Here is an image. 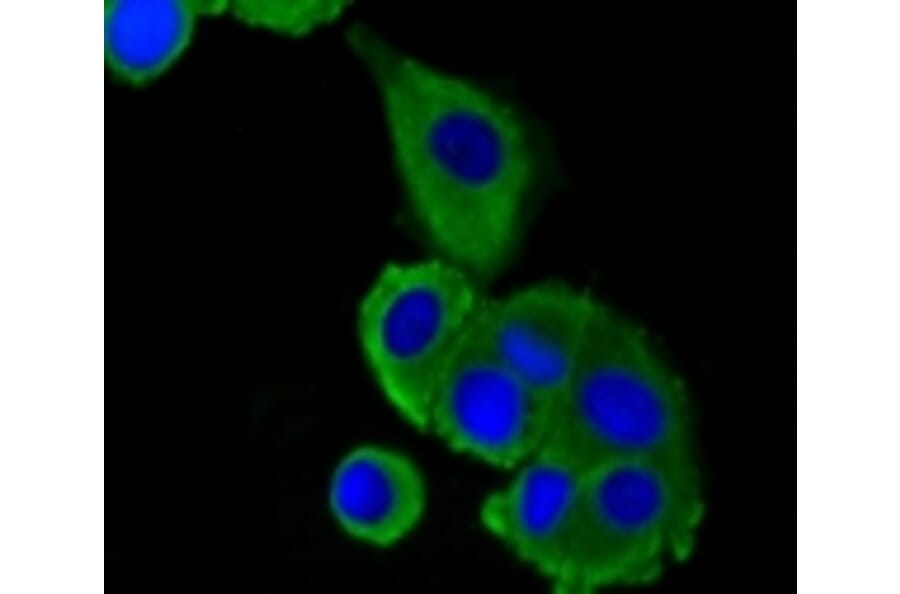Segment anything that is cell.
<instances>
[{
	"mask_svg": "<svg viewBox=\"0 0 900 594\" xmlns=\"http://www.w3.org/2000/svg\"><path fill=\"white\" fill-rule=\"evenodd\" d=\"M348 42L380 95L395 167L444 260L495 273L516 242L535 173L527 130L504 101L394 49L362 26Z\"/></svg>",
	"mask_w": 900,
	"mask_h": 594,
	"instance_id": "obj_1",
	"label": "cell"
},
{
	"mask_svg": "<svg viewBox=\"0 0 900 594\" xmlns=\"http://www.w3.org/2000/svg\"><path fill=\"white\" fill-rule=\"evenodd\" d=\"M544 446L584 471L639 462L700 476L684 384L637 323L599 302Z\"/></svg>",
	"mask_w": 900,
	"mask_h": 594,
	"instance_id": "obj_2",
	"label": "cell"
},
{
	"mask_svg": "<svg viewBox=\"0 0 900 594\" xmlns=\"http://www.w3.org/2000/svg\"><path fill=\"white\" fill-rule=\"evenodd\" d=\"M703 513L700 478L639 462L589 469L549 581L573 594L648 585L689 557Z\"/></svg>",
	"mask_w": 900,
	"mask_h": 594,
	"instance_id": "obj_3",
	"label": "cell"
},
{
	"mask_svg": "<svg viewBox=\"0 0 900 594\" xmlns=\"http://www.w3.org/2000/svg\"><path fill=\"white\" fill-rule=\"evenodd\" d=\"M483 302L473 277L444 259L389 264L363 296V355L388 402L416 429L429 430L437 390Z\"/></svg>",
	"mask_w": 900,
	"mask_h": 594,
	"instance_id": "obj_4",
	"label": "cell"
},
{
	"mask_svg": "<svg viewBox=\"0 0 900 594\" xmlns=\"http://www.w3.org/2000/svg\"><path fill=\"white\" fill-rule=\"evenodd\" d=\"M553 409L495 356L477 322L437 390L429 430L456 451L512 468L544 447Z\"/></svg>",
	"mask_w": 900,
	"mask_h": 594,
	"instance_id": "obj_5",
	"label": "cell"
},
{
	"mask_svg": "<svg viewBox=\"0 0 900 594\" xmlns=\"http://www.w3.org/2000/svg\"><path fill=\"white\" fill-rule=\"evenodd\" d=\"M597 301L560 282H543L484 300L479 330L495 356L555 405L589 329Z\"/></svg>",
	"mask_w": 900,
	"mask_h": 594,
	"instance_id": "obj_6",
	"label": "cell"
},
{
	"mask_svg": "<svg viewBox=\"0 0 900 594\" xmlns=\"http://www.w3.org/2000/svg\"><path fill=\"white\" fill-rule=\"evenodd\" d=\"M483 503V525L548 580L561 559L585 471L544 446Z\"/></svg>",
	"mask_w": 900,
	"mask_h": 594,
	"instance_id": "obj_7",
	"label": "cell"
},
{
	"mask_svg": "<svg viewBox=\"0 0 900 594\" xmlns=\"http://www.w3.org/2000/svg\"><path fill=\"white\" fill-rule=\"evenodd\" d=\"M328 502L347 534L386 547L406 537L421 520L426 486L407 456L382 446L362 445L335 467Z\"/></svg>",
	"mask_w": 900,
	"mask_h": 594,
	"instance_id": "obj_8",
	"label": "cell"
},
{
	"mask_svg": "<svg viewBox=\"0 0 900 594\" xmlns=\"http://www.w3.org/2000/svg\"><path fill=\"white\" fill-rule=\"evenodd\" d=\"M206 2H109L105 6V50L115 74L131 83L155 78L187 48Z\"/></svg>",
	"mask_w": 900,
	"mask_h": 594,
	"instance_id": "obj_9",
	"label": "cell"
},
{
	"mask_svg": "<svg viewBox=\"0 0 900 594\" xmlns=\"http://www.w3.org/2000/svg\"><path fill=\"white\" fill-rule=\"evenodd\" d=\"M345 3L329 1H249L226 3L243 23L287 36H300L331 23Z\"/></svg>",
	"mask_w": 900,
	"mask_h": 594,
	"instance_id": "obj_10",
	"label": "cell"
}]
</instances>
